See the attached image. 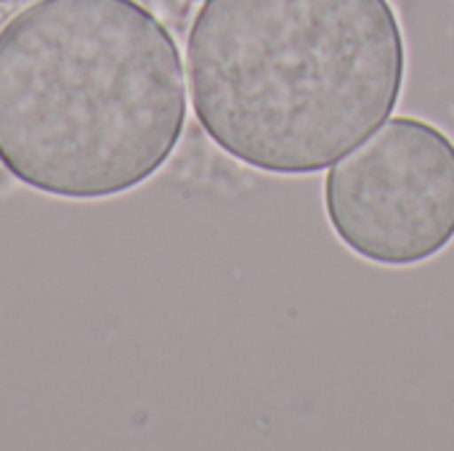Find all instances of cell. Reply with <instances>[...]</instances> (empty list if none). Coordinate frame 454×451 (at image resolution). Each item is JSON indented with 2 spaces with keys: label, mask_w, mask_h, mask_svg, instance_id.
<instances>
[{
  "label": "cell",
  "mask_w": 454,
  "mask_h": 451,
  "mask_svg": "<svg viewBox=\"0 0 454 451\" xmlns=\"http://www.w3.org/2000/svg\"><path fill=\"white\" fill-rule=\"evenodd\" d=\"M407 51L388 0H205L186 40L194 114L231 159L311 175L399 104Z\"/></svg>",
  "instance_id": "2"
},
{
  "label": "cell",
  "mask_w": 454,
  "mask_h": 451,
  "mask_svg": "<svg viewBox=\"0 0 454 451\" xmlns=\"http://www.w3.org/2000/svg\"><path fill=\"white\" fill-rule=\"evenodd\" d=\"M35 0H0V35H3V29L24 11V8H29Z\"/></svg>",
  "instance_id": "4"
},
{
  "label": "cell",
  "mask_w": 454,
  "mask_h": 451,
  "mask_svg": "<svg viewBox=\"0 0 454 451\" xmlns=\"http://www.w3.org/2000/svg\"><path fill=\"white\" fill-rule=\"evenodd\" d=\"M186 125L178 45L136 0H35L0 35V162L24 186L104 199L149 181Z\"/></svg>",
  "instance_id": "1"
},
{
  "label": "cell",
  "mask_w": 454,
  "mask_h": 451,
  "mask_svg": "<svg viewBox=\"0 0 454 451\" xmlns=\"http://www.w3.org/2000/svg\"><path fill=\"white\" fill-rule=\"evenodd\" d=\"M333 234L362 260L410 268L454 242V141L420 117H391L325 181Z\"/></svg>",
  "instance_id": "3"
}]
</instances>
